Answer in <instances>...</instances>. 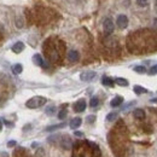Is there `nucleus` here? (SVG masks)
<instances>
[{
  "label": "nucleus",
  "mask_w": 157,
  "mask_h": 157,
  "mask_svg": "<svg viewBox=\"0 0 157 157\" xmlns=\"http://www.w3.org/2000/svg\"><path fill=\"white\" fill-rule=\"evenodd\" d=\"M127 48L129 52L135 54L157 51V33L149 29L132 33L127 39Z\"/></svg>",
  "instance_id": "f257e3e1"
},
{
  "label": "nucleus",
  "mask_w": 157,
  "mask_h": 157,
  "mask_svg": "<svg viewBox=\"0 0 157 157\" xmlns=\"http://www.w3.org/2000/svg\"><path fill=\"white\" fill-rule=\"evenodd\" d=\"M42 48H44V52L50 62H52V63L61 62L62 54L64 51V44L62 41L51 37V39H48V40H46Z\"/></svg>",
  "instance_id": "f03ea898"
},
{
  "label": "nucleus",
  "mask_w": 157,
  "mask_h": 157,
  "mask_svg": "<svg viewBox=\"0 0 157 157\" xmlns=\"http://www.w3.org/2000/svg\"><path fill=\"white\" fill-rule=\"evenodd\" d=\"M46 102H47L46 98L37 95V97L30 98V99L25 103V105H27V107H29V109H37V107H41Z\"/></svg>",
  "instance_id": "7ed1b4c3"
},
{
  "label": "nucleus",
  "mask_w": 157,
  "mask_h": 157,
  "mask_svg": "<svg viewBox=\"0 0 157 157\" xmlns=\"http://www.w3.org/2000/svg\"><path fill=\"white\" fill-rule=\"evenodd\" d=\"M103 28H104V32L105 34L110 35L114 32V23L110 18H105L104 19V23H103Z\"/></svg>",
  "instance_id": "20e7f679"
},
{
  "label": "nucleus",
  "mask_w": 157,
  "mask_h": 157,
  "mask_svg": "<svg viewBox=\"0 0 157 157\" xmlns=\"http://www.w3.org/2000/svg\"><path fill=\"white\" fill-rule=\"evenodd\" d=\"M116 24L120 29H124L127 25H128V18L124 15H120L117 17V21H116Z\"/></svg>",
  "instance_id": "39448f33"
},
{
  "label": "nucleus",
  "mask_w": 157,
  "mask_h": 157,
  "mask_svg": "<svg viewBox=\"0 0 157 157\" xmlns=\"http://www.w3.org/2000/svg\"><path fill=\"white\" fill-rule=\"evenodd\" d=\"M66 58H68V61H69V62H71V63H76V62H78V59H80V54H78L77 51L71 50V51L68 52Z\"/></svg>",
  "instance_id": "423d86ee"
},
{
  "label": "nucleus",
  "mask_w": 157,
  "mask_h": 157,
  "mask_svg": "<svg viewBox=\"0 0 157 157\" xmlns=\"http://www.w3.org/2000/svg\"><path fill=\"white\" fill-rule=\"evenodd\" d=\"M86 109V102L85 99H80V100H77L74 105V110L76 112H82L83 110Z\"/></svg>",
  "instance_id": "0eeeda50"
},
{
  "label": "nucleus",
  "mask_w": 157,
  "mask_h": 157,
  "mask_svg": "<svg viewBox=\"0 0 157 157\" xmlns=\"http://www.w3.org/2000/svg\"><path fill=\"white\" fill-rule=\"evenodd\" d=\"M95 77V73L94 71H85V73H82L81 75H80V78L82 81H91V80H93V78Z\"/></svg>",
  "instance_id": "6e6552de"
},
{
  "label": "nucleus",
  "mask_w": 157,
  "mask_h": 157,
  "mask_svg": "<svg viewBox=\"0 0 157 157\" xmlns=\"http://www.w3.org/2000/svg\"><path fill=\"white\" fill-rule=\"evenodd\" d=\"M62 146H63V149H66V150L71 149L73 141H71V139L69 138V136H64V138L62 139Z\"/></svg>",
  "instance_id": "1a4fd4ad"
},
{
  "label": "nucleus",
  "mask_w": 157,
  "mask_h": 157,
  "mask_svg": "<svg viewBox=\"0 0 157 157\" xmlns=\"http://www.w3.org/2000/svg\"><path fill=\"white\" fill-rule=\"evenodd\" d=\"M66 126V123H59V124H52V126H48L46 127V132H53V131H57V129H61V128H64V127Z\"/></svg>",
  "instance_id": "9d476101"
},
{
  "label": "nucleus",
  "mask_w": 157,
  "mask_h": 157,
  "mask_svg": "<svg viewBox=\"0 0 157 157\" xmlns=\"http://www.w3.org/2000/svg\"><path fill=\"white\" fill-rule=\"evenodd\" d=\"M81 123H82V120L80 119V117H75V119H73L70 121V128L76 129V128H78V127L81 126Z\"/></svg>",
  "instance_id": "9b49d317"
},
{
  "label": "nucleus",
  "mask_w": 157,
  "mask_h": 157,
  "mask_svg": "<svg viewBox=\"0 0 157 157\" xmlns=\"http://www.w3.org/2000/svg\"><path fill=\"white\" fill-rule=\"evenodd\" d=\"M23 50H24V44L21 42V41L16 42V44L12 46V51H13L15 53H21Z\"/></svg>",
  "instance_id": "f8f14e48"
},
{
  "label": "nucleus",
  "mask_w": 157,
  "mask_h": 157,
  "mask_svg": "<svg viewBox=\"0 0 157 157\" xmlns=\"http://www.w3.org/2000/svg\"><path fill=\"white\" fill-rule=\"evenodd\" d=\"M122 103H123V98H122V97H120V95H117V97H115L114 99L111 100L110 105H111L112 107H117V106H120Z\"/></svg>",
  "instance_id": "ddd939ff"
},
{
  "label": "nucleus",
  "mask_w": 157,
  "mask_h": 157,
  "mask_svg": "<svg viewBox=\"0 0 157 157\" xmlns=\"http://www.w3.org/2000/svg\"><path fill=\"white\" fill-rule=\"evenodd\" d=\"M133 115H134V117H135L136 120H144V119H145V112H144V110H141V109L134 110Z\"/></svg>",
  "instance_id": "4468645a"
},
{
  "label": "nucleus",
  "mask_w": 157,
  "mask_h": 157,
  "mask_svg": "<svg viewBox=\"0 0 157 157\" xmlns=\"http://www.w3.org/2000/svg\"><path fill=\"white\" fill-rule=\"evenodd\" d=\"M33 62H34V64H36L39 66H42L44 65V61H42V58H41L40 54H34L33 56Z\"/></svg>",
  "instance_id": "2eb2a0df"
},
{
  "label": "nucleus",
  "mask_w": 157,
  "mask_h": 157,
  "mask_svg": "<svg viewBox=\"0 0 157 157\" xmlns=\"http://www.w3.org/2000/svg\"><path fill=\"white\" fill-rule=\"evenodd\" d=\"M102 82H103L104 86H107V87H112L114 86V80L110 78V77H107V76H104L102 78Z\"/></svg>",
  "instance_id": "dca6fc26"
},
{
  "label": "nucleus",
  "mask_w": 157,
  "mask_h": 157,
  "mask_svg": "<svg viewBox=\"0 0 157 157\" xmlns=\"http://www.w3.org/2000/svg\"><path fill=\"white\" fill-rule=\"evenodd\" d=\"M11 70H12V73H13V74L18 75V74H21V73H22V70H23V66H22L21 64H15V65H12Z\"/></svg>",
  "instance_id": "f3484780"
},
{
  "label": "nucleus",
  "mask_w": 157,
  "mask_h": 157,
  "mask_svg": "<svg viewBox=\"0 0 157 157\" xmlns=\"http://www.w3.org/2000/svg\"><path fill=\"white\" fill-rule=\"evenodd\" d=\"M133 91H134V93H136V94H143V93H146V92H148V90H146V88H144V87H141V86H134V87H133Z\"/></svg>",
  "instance_id": "a211bd4d"
},
{
  "label": "nucleus",
  "mask_w": 157,
  "mask_h": 157,
  "mask_svg": "<svg viewBox=\"0 0 157 157\" xmlns=\"http://www.w3.org/2000/svg\"><path fill=\"white\" fill-rule=\"evenodd\" d=\"M115 82L119 85V86H122V87H126V86H128V81L126 80V78H122V77H117Z\"/></svg>",
  "instance_id": "6ab92c4d"
},
{
  "label": "nucleus",
  "mask_w": 157,
  "mask_h": 157,
  "mask_svg": "<svg viewBox=\"0 0 157 157\" xmlns=\"http://www.w3.org/2000/svg\"><path fill=\"white\" fill-rule=\"evenodd\" d=\"M117 119V112H110L109 115L106 116V121H109V122H112Z\"/></svg>",
  "instance_id": "aec40b11"
},
{
  "label": "nucleus",
  "mask_w": 157,
  "mask_h": 157,
  "mask_svg": "<svg viewBox=\"0 0 157 157\" xmlns=\"http://www.w3.org/2000/svg\"><path fill=\"white\" fill-rule=\"evenodd\" d=\"M45 112H46V115H48V116H52V115L56 112V107H54V106H48Z\"/></svg>",
  "instance_id": "412c9836"
},
{
  "label": "nucleus",
  "mask_w": 157,
  "mask_h": 157,
  "mask_svg": "<svg viewBox=\"0 0 157 157\" xmlns=\"http://www.w3.org/2000/svg\"><path fill=\"white\" fill-rule=\"evenodd\" d=\"M98 104H99V99H98L97 97H93L91 99V103H90L91 107H95V106H98Z\"/></svg>",
  "instance_id": "4be33fe9"
},
{
  "label": "nucleus",
  "mask_w": 157,
  "mask_h": 157,
  "mask_svg": "<svg viewBox=\"0 0 157 157\" xmlns=\"http://www.w3.org/2000/svg\"><path fill=\"white\" fill-rule=\"evenodd\" d=\"M134 71L139 73V74H144L146 71V69H145V66H143V65H138V66L134 68Z\"/></svg>",
  "instance_id": "5701e85b"
},
{
  "label": "nucleus",
  "mask_w": 157,
  "mask_h": 157,
  "mask_svg": "<svg viewBox=\"0 0 157 157\" xmlns=\"http://www.w3.org/2000/svg\"><path fill=\"white\" fill-rule=\"evenodd\" d=\"M65 116H66V110H61L59 114H58V119L63 120V119H65Z\"/></svg>",
  "instance_id": "b1692460"
},
{
  "label": "nucleus",
  "mask_w": 157,
  "mask_h": 157,
  "mask_svg": "<svg viewBox=\"0 0 157 157\" xmlns=\"http://www.w3.org/2000/svg\"><path fill=\"white\" fill-rule=\"evenodd\" d=\"M136 4L139 6H146L149 4V0H136Z\"/></svg>",
  "instance_id": "393cba45"
},
{
  "label": "nucleus",
  "mask_w": 157,
  "mask_h": 157,
  "mask_svg": "<svg viewBox=\"0 0 157 157\" xmlns=\"http://www.w3.org/2000/svg\"><path fill=\"white\" fill-rule=\"evenodd\" d=\"M86 120H87V122H88V123H93V122L95 121V116H94V115L87 116V119H86Z\"/></svg>",
  "instance_id": "a878e982"
},
{
  "label": "nucleus",
  "mask_w": 157,
  "mask_h": 157,
  "mask_svg": "<svg viewBox=\"0 0 157 157\" xmlns=\"http://www.w3.org/2000/svg\"><path fill=\"white\" fill-rule=\"evenodd\" d=\"M157 74V65H153L150 69V75H156Z\"/></svg>",
  "instance_id": "bb28decb"
},
{
  "label": "nucleus",
  "mask_w": 157,
  "mask_h": 157,
  "mask_svg": "<svg viewBox=\"0 0 157 157\" xmlns=\"http://www.w3.org/2000/svg\"><path fill=\"white\" fill-rule=\"evenodd\" d=\"M16 145V140H10V143L7 144L8 148H13V146Z\"/></svg>",
  "instance_id": "cd10ccee"
},
{
  "label": "nucleus",
  "mask_w": 157,
  "mask_h": 157,
  "mask_svg": "<svg viewBox=\"0 0 157 157\" xmlns=\"http://www.w3.org/2000/svg\"><path fill=\"white\" fill-rule=\"evenodd\" d=\"M74 134H75L76 136H83V133H82V132H80V131H76V132H74Z\"/></svg>",
  "instance_id": "c85d7f7f"
},
{
  "label": "nucleus",
  "mask_w": 157,
  "mask_h": 157,
  "mask_svg": "<svg viewBox=\"0 0 157 157\" xmlns=\"http://www.w3.org/2000/svg\"><path fill=\"white\" fill-rule=\"evenodd\" d=\"M0 157H7V153L6 152H0Z\"/></svg>",
  "instance_id": "c756f323"
},
{
  "label": "nucleus",
  "mask_w": 157,
  "mask_h": 157,
  "mask_svg": "<svg viewBox=\"0 0 157 157\" xmlns=\"http://www.w3.org/2000/svg\"><path fill=\"white\" fill-rule=\"evenodd\" d=\"M153 27L157 29V18H155V19H153Z\"/></svg>",
  "instance_id": "7c9ffc66"
},
{
  "label": "nucleus",
  "mask_w": 157,
  "mask_h": 157,
  "mask_svg": "<svg viewBox=\"0 0 157 157\" xmlns=\"http://www.w3.org/2000/svg\"><path fill=\"white\" fill-rule=\"evenodd\" d=\"M150 102H151V103H157V98H153V99H151Z\"/></svg>",
  "instance_id": "2f4dec72"
},
{
  "label": "nucleus",
  "mask_w": 157,
  "mask_h": 157,
  "mask_svg": "<svg viewBox=\"0 0 157 157\" xmlns=\"http://www.w3.org/2000/svg\"><path fill=\"white\" fill-rule=\"evenodd\" d=\"M70 1H75V0H70Z\"/></svg>",
  "instance_id": "473e14b6"
}]
</instances>
